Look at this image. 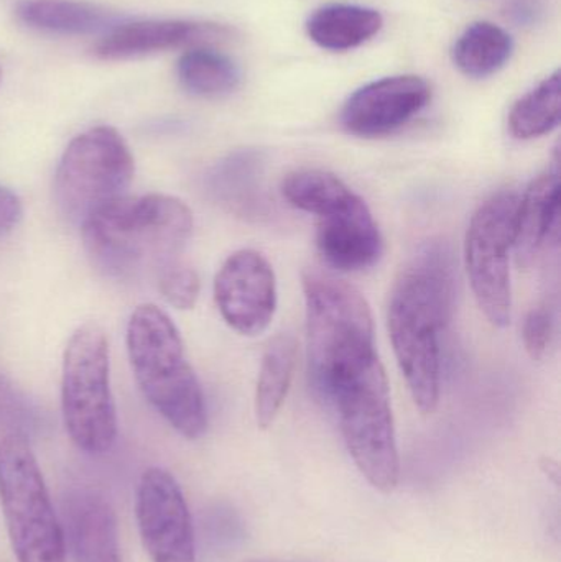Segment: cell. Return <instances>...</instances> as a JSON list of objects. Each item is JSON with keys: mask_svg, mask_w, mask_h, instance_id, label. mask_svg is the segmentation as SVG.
I'll list each match as a JSON object with an SVG mask.
<instances>
[{"mask_svg": "<svg viewBox=\"0 0 561 562\" xmlns=\"http://www.w3.org/2000/svg\"><path fill=\"white\" fill-rule=\"evenodd\" d=\"M455 306V266L441 240L422 244L392 284L388 326L392 347L415 406L437 409L441 390V342Z\"/></svg>", "mask_w": 561, "mask_h": 562, "instance_id": "cell-1", "label": "cell"}, {"mask_svg": "<svg viewBox=\"0 0 561 562\" xmlns=\"http://www.w3.org/2000/svg\"><path fill=\"white\" fill-rule=\"evenodd\" d=\"M193 234L190 207L168 194L124 196L81 224L92 266L117 280L155 276L180 260Z\"/></svg>", "mask_w": 561, "mask_h": 562, "instance_id": "cell-2", "label": "cell"}, {"mask_svg": "<svg viewBox=\"0 0 561 562\" xmlns=\"http://www.w3.org/2000/svg\"><path fill=\"white\" fill-rule=\"evenodd\" d=\"M302 284L310 379L326 402L343 383L381 360L374 319L364 296L333 273L306 269Z\"/></svg>", "mask_w": 561, "mask_h": 562, "instance_id": "cell-3", "label": "cell"}, {"mask_svg": "<svg viewBox=\"0 0 561 562\" xmlns=\"http://www.w3.org/2000/svg\"><path fill=\"white\" fill-rule=\"evenodd\" d=\"M125 339L145 400L181 436L201 438L207 428L206 402L171 317L155 304H141L131 314Z\"/></svg>", "mask_w": 561, "mask_h": 562, "instance_id": "cell-4", "label": "cell"}, {"mask_svg": "<svg viewBox=\"0 0 561 562\" xmlns=\"http://www.w3.org/2000/svg\"><path fill=\"white\" fill-rule=\"evenodd\" d=\"M61 409L66 431L81 451L102 454L117 438L111 360L104 329L86 323L69 337L63 356Z\"/></svg>", "mask_w": 561, "mask_h": 562, "instance_id": "cell-5", "label": "cell"}, {"mask_svg": "<svg viewBox=\"0 0 561 562\" xmlns=\"http://www.w3.org/2000/svg\"><path fill=\"white\" fill-rule=\"evenodd\" d=\"M0 504L19 562H68L61 521L22 432L0 441Z\"/></svg>", "mask_w": 561, "mask_h": 562, "instance_id": "cell-6", "label": "cell"}, {"mask_svg": "<svg viewBox=\"0 0 561 562\" xmlns=\"http://www.w3.org/2000/svg\"><path fill=\"white\" fill-rule=\"evenodd\" d=\"M131 148L115 128L101 125L72 138L55 175L56 206L81 226L102 207L127 196L134 180Z\"/></svg>", "mask_w": 561, "mask_h": 562, "instance_id": "cell-7", "label": "cell"}, {"mask_svg": "<svg viewBox=\"0 0 561 562\" xmlns=\"http://www.w3.org/2000/svg\"><path fill=\"white\" fill-rule=\"evenodd\" d=\"M352 461L369 484L389 494L399 484L397 441L384 367L332 400Z\"/></svg>", "mask_w": 561, "mask_h": 562, "instance_id": "cell-8", "label": "cell"}, {"mask_svg": "<svg viewBox=\"0 0 561 562\" xmlns=\"http://www.w3.org/2000/svg\"><path fill=\"white\" fill-rule=\"evenodd\" d=\"M519 194L501 191L471 217L464 239V262L478 306L493 326L513 317L509 257L516 240Z\"/></svg>", "mask_w": 561, "mask_h": 562, "instance_id": "cell-9", "label": "cell"}, {"mask_svg": "<svg viewBox=\"0 0 561 562\" xmlns=\"http://www.w3.org/2000/svg\"><path fill=\"white\" fill-rule=\"evenodd\" d=\"M138 531L152 562H197L193 521L177 479L160 468L144 472L137 488Z\"/></svg>", "mask_w": 561, "mask_h": 562, "instance_id": "cell-10", "label": "cell"}, {"mask_svg": "<svg viewBox=\"0 0 561 562\" xmlns=\"http://www.w3.org/2000/svg\"><path fill=\"white\" fill-rule=\"evenodd\" d=\"M221 316L240 336L266 333L277 311V279L269 260L253 249L227 257L214 279Z\"/></svg>", "mask_w": 561, "mask_h": 562, "instance_id": "cell-11", "label": "cell"}, {"mask_svg": "<svg viewBox=\"0 0 561 562\" xmlns=\"http://www.w3.org/2000/svg\"><path fill=\"white\" fill-rule=\"evenodd\" d=\"M430 98V86L420 76L379 79L362 86L346 101L341 125L356 137H384L417 117Z\"/></svg>", "mask_w": 561, "mask_h": 562, "instance_id": "cell-12", "label": "cell"}, {"mask_svg": "<svg viewBox=\"0 0 561 562\" xmlns=\"http://www.w3.org/2000/svg\"><path fill=\"white\" fill-rule=\"evenodd\" d=\"M316 220V247L326 266L338 272H362L381 259L384 249L381 231L359 194H352Z\"/></svg>", "mask_w": 561, "mask_h": 562, "instance_id": "cell-13", "label": "cell"}, {"mask_svg": "<svg viewBox=\"0 0 561 562\" xmlns=\"http://www.w3.org/2000/svg\"><path fill=\"white\" fill-rule=\"evenodd\" d=\"M66 550L76 562H122L117 517L101 492L72 491L63 501Z\"/></svg>", "mask_w": 561, "mask_h": 562, "instance_id": "cell-14", "label": "cell"}, {"mask_svg": "<svg viewBox=\"0 0 561 562\" xmlns=\"http://www.w3.org/2000/svg\"><path fill=\"white\" fill-rule=\"evenodd\" d=\"M223 26L191 20H145L119 23L96 45V56L109 61L138 58L180 46L200 45L226 35Z\"/></svg>", "mask_w": 561, "mask_h": 562, "instance_id": "cell-15", "label": "cell"}, {"mask_svg": "<svg viewBox=\"0 0 561 562\" xmlns=\"http://www.w3.org/2000/svg\"><path fill=\"white\" fill-rule=\"evenodd\" d=\"M560 173L557 168L539 175L519 198L516 249L519 262L529 263L559 234Z\"/></svg>", "mask_w": 561, "mask_h": 562, "instance_id": "cell-16", "label": "cell"}, {"mask_svg": "<svg viewBox=\"0 0 561 562\" xmlns=\"http://www.w3.org/2000/svg\"><path fill=\"white\" fill-rule=\"evenodd\" d=\"M16 15L30 29L52 35H98L119 25V15L78 0H25Z\"/></svg>", "mask_w": 561, "mask_h": 562, "instance_id": "cell-17", "label": "cell"}, {"mask_svg": "<svg viewBox=\"0 0 561 562\" xmlns=\"http://www.w3.org/2000/svg\"><path fill=\"white\" fill-rule=\"evenodd\" d=\"M260 155L240 150L221 160L207 175V191L220 206L237 216H257L262 210Z\"/></svg>", "mask_w": 561, "mask_h": 562, "instance_id": "cell-18", "label": "cell"}, {"mask_svg": "<svg viewBox=\"0 0 561 562\" xmlns=\"http://www.w3.org/2000/svg\"><path fill=\"white\" fill-rule=\"evenodd\" d=\"M384 19L378 10L349 3H332L316 10L308 22L310 38L329 52H348L378 35Z\"/></svg>", "mask_w": 561, "mask_h": 562, "instance_id": "cell-19", "label": "cell"}, {"mask_svg": "<svg viewBox=\"0 0 561 562\" xmlns=\"http://www.w3.org/2000/svg\"><path fill=\"white\" fill-rule=\"evenodd\" d=\"M296 362V342L290 334H279L270 340L260 363L256 389V419L260 428L276 422L289 395Z\"/></svg>", "mask_w": 561, "mask_h": 562, "instance_id": "cell-20", "label": "cell"}, {"mask_svg": "<svg viewBox=\"0 0 561 562\" xmlns=\"http://www.w3.org/2000/svg\"><path fill=\"white\" fill-rule=\"evenodd\" d=\"M509 33L491 22L471 23L453 46V61L468 78L496 75L513 55Z\"/></svg>", "mask_w": 561, "mask_h": 562, "instance_id": "cell-21", "label": "cell"}, {"mask_svg": "<svg viewBox=\"0 0 561 562\" xmlns=\"http://www.w3.org/2000/svg\"><path fill=\"white\" fill-rule=\"evenodd\" d=\"M177 75L181 88L197 98H223L236 91L240 82L236 63L207 46L188 49L178 61Z\"/></svg>", "mask_w": 561, "mask_h": 562, "instance_id": "cell-22", "label": "cell"}, {"mask_svg": "<svg viewBox=\"0 0 561 562\" xmlns=\"http://www.w3.org/2000/svg\"><path fill=\"white\" fill-rule=\"evenodd\" d=\"M560 117L561 78L556 71L514 104L509 131L519 140H532L559 127Z\"/></svg>", "mask_w": 561, "mask_h": 562, "instance_id": "cell-23", "label": "cell"}, {"mask_svg": "<svg viewBox=\"0 0 561 562\" xmlns=\"http://www.w3.org/2000/svg\"><path fill=\"white\" fill-rule=\"evenodd\" d=\"M282 194L290 206L319 217L348 201L355 191L328 171L299 170L287 175Z\"/></svg>", "mask_w": 561, "mask_h": 562, "instance_id": "cell-24", "label": "cell"}, {"mask_svg": "<svg viewBox=\"0 0 561 562\" xmlns=\"http://www.w3.org/2000/svg\"><path fill=\"white\" fill-rule=\"evenodd\" d=\"M157 284L165 301L177 310H191L200 297V276L181 259L157 273Z\"/></svg>", "mask_w": 561, "mask_h": 562, "instance_id": "cell-25", "label": "cell"}, {"mask_svg": "<svg viewBox=\"0 0 561 562\" xmlns=\"http://www.w3.org/2000/svg\"><path fill=\"white\" fill-rule=\"evenodd\" d=\"M556 317L549 304L532 307L524 321V346L534 360H542L552 346Z\"/></svg>", "mask_w": 561, "mask_h": 562, "instance_id": "cell-26", "label": "cell"}, {"mask_svg": "<svg viewBox=\"0 0 561 562\" xmlns=\"http://www.w3.org/2000/svg\"><path fill=\"white\" fill-rule=\"evenodd\" d=\"M23 216V206L20 198L9 188L0 184V239L9 236Z\"/></svg>", "mask_w": 561, "mask_h": 562, "instance_id": "cell-27", "label": "cell"}, {"mask_svg": "<svg viewBox=\"0 0 561 562\" xmlns=\"http://www.w3.org/2000/svg\"><path fill=\"white\" fill-rule=\"evenodd\" d=\"M0 79H2V71H0Z\"/></svg>", "mask_w": 561, "mask_h": 562, "instance_id": "cell-28", "label": "cell"}]
</instances>
